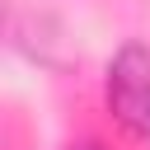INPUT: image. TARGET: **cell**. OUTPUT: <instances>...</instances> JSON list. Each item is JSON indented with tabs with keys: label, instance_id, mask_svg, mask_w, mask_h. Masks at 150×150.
I'll return each instance as SVG.
<instances>
[{
	"label": "cell",
	"instance_id": "obj_1",
	"mask_svg": "<svg viewBox=\"0 0 150 150\" xmlns=\"http://www.w3.org/2000/svg\"><path fill=\"white\" fill-rule=\"evenodd\" d=\"M108 103L136 136L150 141V52L145 47L117 52V61L108 66Z\"/></svg>",
	"mask_w": 150,
	"mask_h": 150
}]
</instances>
